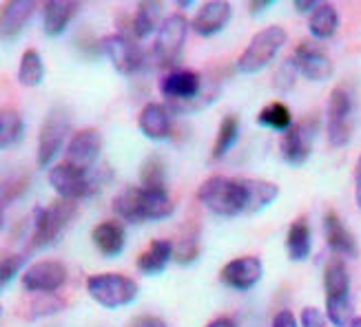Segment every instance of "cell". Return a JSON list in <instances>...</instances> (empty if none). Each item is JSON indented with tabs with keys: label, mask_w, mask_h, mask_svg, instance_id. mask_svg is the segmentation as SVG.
<instances>
[{
	"label": "cell",
	"mask_w": 361,
	"mask_h": 327,
	"mask_svg": "<svg viewBox=\"0 0 361 327\" xmlns=\"http://www.w3.org/2000/svg\"><path fill=\"white\" fill-rule=\"evenodd\" d=\"M279 186L266 179L211 175L197 188V201L217 217L257 214L275 204Z\"/></svg>",
	"instance_id": "obj_1"
},
{
	"label": "cell",
	"mask_w": 361,
	"mask_h": 327,
	"mask_svg": "<svg viewBox=\"0 0 361 327\" xmlns=\"http://www.w3.org/2000/svg\"><path fill=\"white\" fill-rule=\"evenodd\" d=\"M324 290H326V309L324 314L333 327H348L355 319L353 294H350V274L346 261L331 257L324 270Z\"/></svg>",
	"instance_id": "obj_2"
},
{
	"label": "cell",
	"mask_w": 361,
	"mask_h": 327,
	"mask_svg": "<svg viewBox=\"0 0 361 327\" xmlns=\"http://www.w3.org/2000/svg\"><path fill=\"white\" fill-rule=\"evenodd\" d=\"M109 177H111V173H109L106 166L102 168L96 166L91 170H85L69 162L54 164L49 168V175H47L49 186L58 193V197L67 201H80V199L96 195Z\"/></svg>",
	"instance_id": "obj_3"
},
{
	"label": "cell",
	"mask_w": 361,
	"mask_h": 327,
	"mask_svg": "<svg viewBox=\"0 0 361 327\" xmlns=\"http://www.w3.org/2000/svg\"><path fill=\"white\" fill-rule=\"evenodd\" d=\"M75 214H78V204L67 199L54 201L47 208H36L29 224L31 250H44V248L60 241V237L65 235V230L69 228Z\"/></svg>",
	"instance_id": "obj_4"
},
{
	"label": "cell",
	"mask_w": 361,
	"mask_h": 327,
	"mask_svg": "<svg viewBox=\"0 0 361 327\" xmlns=\"http://www.w3.org/2000/svg\"><path fill=\"white\" fill-rule=\"evenodd\" d=\"M286 42H288V34L279 25H271L257 31L246 44V49L240 53V58L235 60V71L242 75H253L264 71L269 65H273V60L284 49Z\"/></svg>",
	"instance_id": "obj_5"
},
{
	"label": "cell",
	"mask_w": 361,
	"mask_h": 327,
	"mask_svg": "<svg viewBox=\"0 0 361 327\" xmlns=\"http://www.w3.org/2000/svg\"><path fill=\"white\" fill-rule=\"evenodd\" d=\"M355 133V93L348 84H337L326 106V137L333 148L350 144Z\"/></svg>",
	"instance_id": "obj_6"
},
{
	"label": "cell",
	"mask_w": 361,
	"mask_h": 327,
	"mask_svg": "<svg viewBox=\"0 0 361 327\" xmlns=\"http://www.w3.org/2000/svg\"><path fill=\"white\" fill-rule=\"evenodd\" d=\"M188 23L182 13H171L164 18L162 27L155 34V42L151 46V62L158 69H173L178 65V60L182 56L184 42L188 36Z\"/></svg>",
	"instance_id": "obj_7"
},
{
	"label": "cell",
	"mask_w": 361,
	"mask_h": 327,
	"mask_svg": "<svg viewBox=\"0 0 361 327\" xmlns=\"http://www.w3.org/2000/svg\"><path fill=\"white\" fill-rule=\"evenodd\" d=\"M87 292L98 305L106 309H118L131 305L137 299L140 286L131 276H124L120 272H102L87 278Z\"/></svg>",
	"instance_id": "obj_8"
},
{
	"label": "cell",
	"mask_w": 361,
	"mask_h": 327,
	"mask_svg": "<svg viewBox=\"0 0 361 327\" xmlns=\"http://www.w3.org/2000/svg\"><path fill=\"white\" fill-rule=\"evenodd\" d=\"M319 127H322L319 117H315V115L295 122L290 127V131H286L279 139L281 160H284L293 168L304 166L310 160L312 148H315V139L319 135Z\"/></svg>",
	"instance_id": "obj_9"
},
{
	"label": "cell",
	"mask_w": 361,
	"mask_h": 327,
	"mask_svg": "<svg viewBox=\"0 0 361 327\" xmlns=\"http://www.w3.org/2000/svg\"><path fill=\"white\" fill-rule=\"evenodd\" d=\"M71 133V120L65 106H54L49 113H47L42 129L38 135V153H36V162L40 168L51 166V162L58 158V153L69 144L67 139ZM67 150V148H65Z\"/></svg>",
	"instance_id": "obj_10"
},
{
	"label": "cell",
	"mask_w": 361,
	"mask_h": 327,
	"mask_svg": "<svg viewBox=\"0 0 361 327\" xmlns=\"http://www.w3.org/2000/svg\"><path fill=\"white\" fill-rule=\"evenodd\" d=\"M100 49L111 60L116 71L122 75H135L147 67L145 51L140 49V44H135V40H131L129 36H122V34L104 36L100 40Z\"/></svg>",
	"instance_id": "obj_11"
},
{
	"label": "cell",
	"mask_w": 361,
	"mask_h": 327,
	"mask_svg": "<svg viewBox=\"0 0 361 327\" xmlns=\"http://www.w3.org/2000/svg\"><path fill=\"white\" fill-rule=\"evenodd\" d=\"M158 86L169 104H188L202 96L207 80L202 73L191 69H171L162 75Z\"/></svg>",
	"instance_id": "obj_12"
},
{
	"label": "cell",
	"mask_w": 361,
	"mask_h": 327,
	"mask_svg": "<svg viewBox=\"0 0 361 327\" xmlns=\"http://www.w3.org/2000/svg\"><path fill=\"white\" fill-rule=\"evenodd\" d=\"M69 270L62 261H36L23 272V288L31 294H56L67 283Z\"/></svg>",
	"instance_id": "obj_13"
},
{
	"label": "cell",
	"mask_w": 361,
	"mask_h": 327,
	"mask_svg": "<svg viewBox=\"0 0 361 327\" xmlns=\"http://www.w3.org/2000/svg\"><path fill=\"white\" fill-rule=\"evenodd\" d=\"M293 58L297 62L300 73L310 82H326V80H331L335 73L333 58L328 56V51L322 44L312 42V40H304L297 44Z\"/></svg>",
	"instance_id": "obj_14"
},
{
	"label": "cell",
	"mask_w": 361,
	"mask_h": 327,
	"mask_svg": "<svg viewBox=\"0 0 361 327\" xmlns=\"http://www.w3.org/2000/svg\"><path fill=\"white\" fill-rule=\"evenodd\" d=\"M262 276H264V263L259 257H253V255L231 259L226 266L219 270V281L235 292L253 290L262 281Z\"/></svg>",
	"instance_id": "obj_15"
},
{
	"label": "cell",
	"mask_w": 361,
	"mask_h": 327,
	"mask_svg": "<svg viewBox=\"0 0 361 327\" xmlns=\"http://www.w3.org/2000/svg\"><path fill=\"white\" fill-rule=\"evenodd\" d=\"M102 146H104V139L98 129H80L69 139L67 150H65V162L78 168L91 170V168H96L100 160Z\"/></svg>",
	"instance_id": "obj_16"
},
{
	"label": "cell",
	"mask_w": 361,
	"mask_h": 327,
	"mask_svg": "<svg viewBox=\"0 0 361 327\" xmlns=\"http://www.w3.org/2000/svg\"><path fill=\"white\" fill-rule=\"evenodd\" d=\"M324 237L335 257L343 261H355L359 257V245H357L355 235L348 230V226L343 224L341 217L333 210L326 212L324 217Z\"/></svg>",
	"instance_id": "obj_17"
},
{
	"label": "cell",
	"mask_w": 361,
	"mask_h": 327,
	"mask_svg": "<svg viewBox=\"0 0 361 327\" xmlns=\"http://www.w3.org/2000/svg\"><path fill=\"white\" fill-rule=\"evenodd\" d=\"M137 127L147 139L164 142V139L171 137V131H173V113H171L166 104L149 102L137 115Z\"/></svg>",
	"instance_id": "obj_18"
},
{
	"label": "cell",
	"mask_w": 361,
	"mask_h": 327,
	"mask_svg": "<svg viewBox=\"0 0 361 327\" xmlns=\"http://www.w3.org/2000/svg\"><path fill=\"white\" fill-rule=\"evenodd\" d=\"M231 15V3H226V0H209V3L200 5L195 18L191 20V29L202 38H211L228 25Z\"/></svg>",
	"instance_id": "obj_19"
},
{
	"label": "cell",
	"mask_w": 361,
	"mask_h": 327,
	"mask_svg": "<svg viewBox=\"0 0 361 327\" xmlns=\"http://www.w3.org/2000/svg\"><path fill=\"white\" fill-rule=\"evenodd\" d=\"M164 23V3L158 0H142L137 3L135 13L129 18V38L142 40L158 31Z\"/></svg>",
	"instance_id": "obj_20"
},
{
	"label": "cell",
	"mask_w": 361,
	"mask_h": 327,
	"mask_svg": "<svg viewBox=\"0 0 361 327\" xmlns=\"http://www.w3.org/2000/svg\"><path fill=\"white\" fill-rule=\"evenodd\" d=\"M80 3H73V0H49V3L42 5V31L44 36L58 38L60 34H65V29L69 23L75 18Z\"/></svg>",
	"instance_id": "obj_21"
},
{
	"label": "cell",
	"mask_w": 361,
	"mask_h": 327,
	"mask_svg": "<svg viewBox=\"0 0 361 327\" xmlns=\"http://www.w3.org/2000/svg\"><path fill=\"white\" fill-rule=\"evenodd\" d=\"M176 259V245L169 239H153L149 248L137 257L135 268L147 276H158Z\"/></svg>",
	"instance_id": "obj_22"
},
{
	"label": "cell",
	"mask_w": 361,
	"mask_h": 327,
	"mask_svg": "<svg viewBox=\"0 0 361 327\" xmlns=\"http://www.w3.org/2000/svg\"><path fill=\"white\" fill-rule=\"evenodd\" d=\"M36 7L38 5L31 3V0H9V3L3 5V23H0V27H3L5 42H11L23 34V29L34 18Z\"/></svg>",
	"instance_id": "obj_23"
},
{
	"label": "cell",
	"mask_w": 361,
	"mask_h": 327,
	"mask_svg": "<svg viewBox=\"0 0 361 327\" xmlns=\"http://www.w3.org/2000/svg\"><path fill=\"white\" fill-rule=\"evenodd\" d=\"M91 239L93 245L98 248V252L106 259H116L122 255L124 243H127V235H124V228L118 222H100L96 228L91 230Z\"/></svg>",
	"instance_id": "obj_24"
},
{
	"label": "cell",
	"mask_w": 361,
	"mask_h": 327,
	"mask_svg": "<svg viewBox=\"0 0 361 327\" xmlns=\"http://www.w3.org/2000/svg\"><path fill=\"white\" fill-rule=\"evenodd\" d=\"M114 212L127 224H145L142 186H127L114 197Z\"/></svg>",
	"instance_id": "obj_25"
},
{
	"label": "cell",
	"mask_w": 361,
	"mask_h": 327,
	"mask_svg": "<svg viewBox=\"0 0 361 327\" xmlns=\"http://www.w3.org/2000/svg\"><path fill=\"white\" fill-rule=\"evenodd\" d=\"M286 255L290 261L300 263L306 261L310 257L312 250V232H310V224L306 217H297V219L290 224L288 232H286Z\"/></svg>",
	"instance_id": "obj_26"
},
{
	"label": "cell",
	"mask_w": 361,
	"mask_h": 327,
	"mask_svg": "<svg viewBox=\"0 0 361 327\" xmlns=\"http://www.w3.org/2000/svg\"><path fill=\"white\" fill-rule=\"evenodd\" d=\"M308 29H310V34L312 38H317V40H328V38H333L337 34V29H339V11L333 3H322L315 11L310 13V18H308Z\"/></svg>",
	"instance_id": "obj_27"
},
{
	"label": "cell",
	"mask_w": 361,
	"mask_h": 327,
	"mask_svg": "<svg viewBox=\"0 0 361 327\" xmlns=\"http://www.w3.org/2000/svg\"><path fill=\"white\" fill-rule=\"evenodd\" d=\"M142 204L145 222H162L176 212V204L169 197L166 188H145L142 186Z\"/></svg>",
	"instance_id": "obj_28"
},
{
	"label": "cell",
	"mask_w": 361,
	"mask_h": 327,
	"mask_svg": "<svg viewBox=\"0 0 361 327\" xmlns=\"http://www.w3.org/2000/svg\"><path fill=\"white\" fill-rule=\"evenodd\" d=\"M240 139V117L238 115H224V120L219 122V129H217V135H215V142H213V148H211V158L213 160H222L224 155L238 144Z\"/></svg>",
	"instance_id": "obj_29"
},
{
	"label": "cell",
	"mask_w": 361,
	"mask_h": 327,
	"mask_svg": "<svg viewBox=\"0 0 361 327\" xmlns=\"http://www.w3.org/2000/svg\"><path fill=\"white\" fill-rule=\"evenodd\" d=\"M257 124L264 129H269V131H275V133H281L284 135L286 131H290L293 127V113H290V108L284 104V102H271V104H266L259 115H257Z\"/></svg>",
	"instance_id": "obj_30"
},
{
	"label": "cell",
	"mask_w": 361,
	"mask_h": 327,
	"mask_svg": "<svg viewBox=\"0 0 361 327\" xmlns=\"http://www.w3.org/2000/svg\"><path fill=\"white\" fill-rule=\"evenodd\" d=\"M18 82L23 86H40L44 82V60L36 49H27L18 65Z\"/></svg>",
	"instance_id": "obj_31"
},
{
	"label": "cell",
	"mask_w": 361,
	"mask_h": 327,
	"mask_svg": "<svg viewBox=\"0 0 361 327\" xmlns=\"http://www.w3.org/2000/svg\"><path fill=\"white\" fill-rule=\"evenodd\" d=\"M25 135V122L16 108H3L0 113V148L7 150L16 146Z\"/></svg>",
	"instance_id": "obj_32"
},
{
	"label": "cell",
	"mask_w": 361,
	"mask_h": 327,
	"mask_svg": "<svg viewBox=\"0 0 361 327\" xmlns=\"http://www.w3.org/2000/svg\"><path fill=\"white\" fill-rule=\"evenodd\" d=\"M65 305H67V301L56 297V294H36V299H31L27 303L25 316L29 321H38V319H44V316L58 314Z\"/></svg>",
	"instance_id": "obj_33"
},
{
	"label": "cell",
	"mask_w": 361,
	"mask_h": 327,
	"mask_svg": "<svg viewBox=\"0 0 361 327\" xmlns=\"http://www.w3.org/2000/svg\"><path fill=\"white\" fill-rule=\"evenodd\" d=\"M200 257V228L197 226H188L180 243L176 245V261L182 263V266H191V263Z\"/></svg>",
	"instance_id": "obj_34"
},
{
	"label": "cell",
	"mask_w": 361,
	"mask_h": 327,
	"mask_svg": "<svg viewBox=\"0 0 361 327\" xmlns=\"http://www.w3.org/2000/svg\"><path fill=\"white\" fill-rule=\"evenodd\" d=\"M145 188H166V168L160 158H149L140 170Z\"/></svg>",
	"instance_id": "obj_35"
},
{
	"label": "cell",
	"mask_w": 361,
	"mask_h": 327,
	"mask_svg": "<svg viewBox=\"0 0 361 327\" xmlns=\"http://www.w3.org/2000/svg\"><path fill=\"white\" fill-rule=\"evenodd\" d=\"M297 75H300V69H297V62L295 58H284L279 62V67L275 69V75H273V86L281 93H288L295 82H297Z\"/></svg>",
	"instance_id": "obj_36"
},
{
	"label": "cell",
	"mask_w": 361,
	"mask_h": 327,
	"mask_svg": "<svg viewBox=\"0 0 361 327\" xmlns=\"http://www.w3.org/2000/svg\"><path fill=\"white\" fill-rule=\"evenodd\" d=\"M27 252H20V255H7L0 261V288H7L16 276L20 274V270L27 266Z\"/></svg>",
	"instance_id": "obj_37"
},
{
	"label": "cell",
	"mask_w": 361,
	"mask_h": 327,
	"mask_svg": "<svg viewBox=\"0 0 361 327\" xmlns=\"http://www.w3.org/2000/svg\"><path fill=\"white\" fill-rule=\"evenodd\" d=\"M27 184H29V179L20 177V175L5 179L3 181V206H9V201H13V199H18L20 195H25Z\"/></svg>",
	"instance_id": "obj_38"
},
{
	"label": "cell",
	"mask_w": 361,
	"mask_h": 327,
	"mask_svg": "<svg viewBox=\"0 0 361 327\" xmlns=\"http://www.w3.org/2000/svg\"><path fill=\"white\" fill-rule=\"evenodd\" d=\"M326 316L322 309L317 307H304L302 309V319H300V327H326Z\"/></svg>",
	"instance_id": "obj_39"
},
{
	"label": "cell",
	"mask_w": 361,
	"mask_h": 327,
	"mask_svg": "<svg viewBox=\"0 0 361 327\" xmlns=\"http://www.w3.org/2000/svg\"><path fill=\"white\" fill-rule=\"evenodd\" d=\"M129 327H169L166 321H162L160 316H151V314H142V316H135Z\"/></svg>",
	"instance_id": "obj_40"
},
{
	"label": "cell",
	"mask_w": 361,
	"mask_h": 327,
	"mask_svg": "<svg viewBox=\"0 0 361 327\" xmlns=\"http://www.w3.org/2000/svg\"><path fill=\"white\" fill-rule=\"evenodd\" d=\"M271 327H300V323H297V319H295V314L290 312V309H279V312L275 314V319H273Z\"/></svg>",
	"instance_id": "obj_41"
},
{
	"label": "cell",
	"mask_w": 361,
	"mask_h": 327,
	"mask_svg": "<svg viewBox=\"0 0 361 327\" xmlns=\"http://www.w3.org/2000/svg\"><path fill=\"white\" fill-rule=\"evenodd\" d=\"M275 5V0H250V3H248V11L250 13H264L266 9H271Z\"/></svg>",
	"instance_id": "obj_42"
},
{
	"label": "cell",
	"mask_w": 361,
	"mask_h": 327,
	"mask_svg": "<svg viewBox=\"0 0 361 327\" xmlns=\"http://www.w3.org/2000/svg\"><path fill=\"white\" fill-rule=\"evenodd\" d=\"M322 3H317V0H295L293 7L300 11V13H312Z\"/></svg>",
	"instance_id": "obj_43"
},
{
	"label": "cell",
	"mask_w": 361,
	"mask_h": 327,
	"mask_svg": "<svg viewBox=\"0 0 361 327\" xmlns=\"http://www.w3.org/2000/svg\"><path fill=\"white\" fill-rule=\"evenodd\" d=\"M355 204H357V208H361V155L355 166Z\"/></svg>",
	"instance_id": "obj_44"
},
{
	"label": "cell",
	"mask_w": 361,
	"mask_h": 327,
	"mask_svg": "<svg viewBox=\"0 0 361 327\" xmlns=\"http://www.w3.org/2000/svg\"><path fill=\"white\" fill-rule=\"evenodd\" d=\"M207 327H238V325H235V321L228 319V316H219V319L207 323Z\"/></svg>",
	"instance_id": "obj_45"
},
{
	"label": "cell",
	"mask_w": 361,
	"mask_h": 327,
	"mask_svg": "<svg viewBox=\"0 0 361 327\" xmlns=\"http://www.w3.org/2000/svg\"><path fill=\"white\" fill-rule=\"evenodd\" d=\"M195 3H193V0H176V7L178 9H188V7H193Z\"/></svg>",
	"instance_id": "obj_46"
},
{
	"label": "cell",
	"mask_w": 361,
	"mask_h": 327,
	"mask_svg": "<svg viewBox=\"0 0 361 327\" xmlns=\"http://www.w3.org/2000/svg\"><path fill=\"white\" fill-rule=\"evenodd\" d=\"M348 327H361V316H355V319H353V323H350Z\"/></svg>",
	"instance_id": "obj_47"
}]
</instances>
